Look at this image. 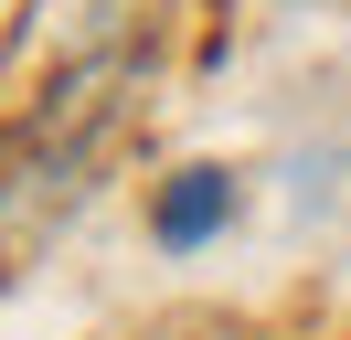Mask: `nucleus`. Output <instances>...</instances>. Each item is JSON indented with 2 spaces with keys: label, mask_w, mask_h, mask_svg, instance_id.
<instances>
[{
  "label": "nucleus",
  "mask_w": 351,
  "mask_h": 340,
  "mask_svg": "<svg viewBox=\"0 0 351 340\" xmlns=\"http://www.w3.org/2000/svg\"><path fill=\"white\" fill-rule=\"evenodd\" d=\"M171 0H22L11 42H0V96L11 85H53L86 64H138V42L160 32Z\"/></svg>",
  "instance_id": "obj_1"
},
{
  "label": "nucleus",
  "mask_w": 351,
  "mask_h": 340,
  "mask_svg": "<svg viewBox=\"0 0 351 340\" xmlns=\"http://www.w3.org/2000/svg\"><path fill=\"white\" fill-rule=\"evenodd\" d=\"M234 202H245V181H234L223 160H181L171 181H149V245H160V255L213 245V234L234 223Z\"/></svg>",
  "instance_id": "obj_2"
},
{
  "label": "nucleus",
  "mask_w": 351,
  "mask_h": 340,
  "mask_svg": "<svg viewBox=\"0 0 351 340\" xmlns=\"http://www.w3.org/2000/svg\"><path fill=\"white\" fill-rule=\"evenodd\" d=\"M149 340H181V330H149Z\"/></svg>",
  "instance_id": "obj_3"
}]
</instances>
